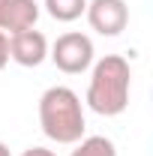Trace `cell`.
I'll return each mask as SVG.
<instances>
[{"label":"cell","instance_id":"30bf717a","mask_svg":"<svg viewBox=\"0 0 153 156\" xmlns=\"http://www.w3.org/2000/svg\"><path fill=\"white\" fill-rule=\"evenodd\" d=\"M21 156H57L54 150H48V147H27Z\"/></svg>","mask_w":153,"mask_h":156},{"label":"cell","instance_id":"ba28073f","mask_svg":"<svg viewBox=\"0 0 153 156\" xmlns=\"http://www.w3.org/2000/svg\"><path fill=\"white\" fill-rule=\"evenodd\" d=\"M69 156H117V147H114V141L105 135H87L78 141V147Z\"/></svg>","mask_w":153,"mask_h":156},{"label":"cell","instance_id":"277c9868","mask_svg":"<svg viewBox=\"0 0 153 156\" xmlns=\"http://www.w3.org/2000/svg\"><path fill=\"white\" fill-rule=\"evenodd\" d=\"M84 15L99 36H120L129 24L126 0H87Z\"/></svg>","mask_w":153,"mask_h":156},{"label":"cell","instance_id":"3957f363","mask_svg":"<svg viewBox=\"0 0 153 156\" xmlns=\"http://www.w3.org/2000/svg\"><path fill=\"white\" fill-rule=\"evenodd\" d=\"M93 54H96L93 39L87 36V33H78V30H69V33L57 36L54 45H51V51H48L51 63L57 66L60 72H66V75L87 72L93 66Z\"/></svg>","mask_w":153,"mask_h":156},{"label":"cell","instance_id":"52a82bcc","mask_svg":"<svg viewBox=\"0 0 153 156\" xmlns=\"http://www.w3.org/2000/svg\"><path fill=\"white\" fill-rule=\"evenodd\" d=\"M84 9H87V0H45V12L54 21H63V24L81 18Z\"/></svg>","mask_w":153,"mask_h":156},{"label":"cell","instance_id":"8992f818","mask_svg":"<svg viewBox=\"0 0 153 156\" xmlns=\"http://www.w3.org/2000/svg\"><path fill=\"white\" fill-rule=\"evenodd\" d=\"M39 3L36 0H0V33L12 36L18 30L36 27Z\"/></svg>","mask_w":153,"mask_h":156},{"label":"cell","instance_id":"9c48e42d","mask_svg":"<svg viewBox=\"0 0 153 156\" xmlns=\"http://www.w3.org/2000/svg\"><path fill=\"white\" fill-rule=\"evenodd\" d=\"M9 63V36L6 33H0V69Z\"/></svg>","mask_w":153,"mask_h":156},{"label":"cell","instance_id":"8fae6325","mask_svg":"<svg viewBox=\"0 0 153 156\" xmlns=\"http://www.w3.org/2000/svg\"><path fill=\"white\" fill-rule=\"evenodd\" d=\"M0 156H12V153H9V147H6L3 141H0Z\"/></svg>","mask_w":153,"mask_h":156},{"label":"cell","instance_id":"7a4b0ae2","mask_svg":"<svg viewBox=\"0 0 153 156\" xmlns=\"http://www.w3.org/2000/svg\"><path fill=\"white\" fill-rule=\"evenodd\" d=\"M39 126L57 144H78L84 138V108L72 87L54 84L39 96Z\"/></svg>","mask_w":153,"mask_h":156},{"label":"cell","instance_id":"6da1fadb","mask_svg":"<svg viewBox=\"0 0 153 156\" xmlns=\"http://www.w3.org/2000/svg\"><path fill=\"white\" fill-rule=\"evenodd\" d=\"M129 90H132V69L129 60L120 54H105L93 63L90 84H87V108L102 117H117L129 105Z\"/></svg>","mask_w":153,"mask_h":156},{"label":"cell","instance_id":"5b68a950","mask_svg":"<svg viewBox=\"0 0 153 156\" xmlns=\"http://www.w3.org/2000/svg\"><path fill=\"white\" fill-rule=\"evenodd\" d=\"M45 57H48V39L42 30L27 27V30H18V33L9 36V60H15L18 66L33 69Z\"/></svg>","mask_w":153,"mask_h":156}]
</instances>
